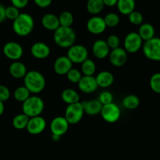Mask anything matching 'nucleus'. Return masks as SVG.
Returning <instances> with one entry per match:
<instances>
[{
	"label": "nucleus",
	"mask_w": 160,
	"mask_h": 160,
	"mask_svg": "<svg viewBox=\"0 0 160 160\" xmlns=\"http://www.w3.org/2000/svg\"><path fill=\"white\" fill-rule=\"evenodd\" d=\"M84 112L83 103L80 102L67 105L64 112V118L69 124H76L82 120Z\"/></svg>",
	"instance_id": "obj_6"
},
{
	"label": "nucleus",
	"mask_w": 160,
	"mask_h": 160,
	"mask_svg": "<svg viewBox=\"0 0 160 160\" xmlns=\"http://www.w3.org/2000/svg\"><path fill=\"white\" fill-rule=\"evenodd\" d=\"M9 72L11 76L17 79L24 78L27 74V67L23 62L19 61H14L9 67Z\"/></svg>",
	"instance_id": "obj_20"
},
{
	"label": "nucleus",
	"mask_w": 160,
	"mask_h": 160,
	"mask_svg": "<svg viewBox=\"0 0 160 160\" xmlns=\"http://www.w3.org/2000/svg\"><path fill=\"white\" fill-rule=\"evenodd\" d=\"M76 34L72 28L60 26L53 34V41L61 48H68L75 45Z\"/></svg>",
	"instance_id": "obj_2"
},
{
	"label": "nucleus",
	"mask_w": 160,
	"mask_h": 160,
	"mask_svg": "<svg viewBox=\"0 0 160 160\" xmlns=\"http://www.w3.org/2000/svg\"><path fill=\"white\" fill-rule=\"evenodd\" d=\"M106 42L108 43V45L109 46L110 49L111 50L119 48V45H120L119 38L117 35H115V34H111L110 36H108Z\"/></svg>",
	"instance_id": "obj_38"
},
{
	"label": "nucleus",
	"mask_w": 160,
	"mask_h": 160,
	"mask_svg": "<svg viewBox=\"0 0 160 160\" xmlns=\"http://www.w3.org/2000/svg\"><path fill=\"white\" fill-rule=\"evenodd\" d=\"M61 98L67 105L78 102L80 100V95L76 91L72 88L64 89L61 93Z\"/></svg>",
	"instance_id": "obj_25"
},
{
	"label": "nucleus",
	"mask_w": 160,
	"mask_h": 160,
	"mask_svg": "<svg viewBox=\"0 0 160 160\" xmlns=\"http://www.w3.org/2000/svg\"><path fill=\"white\" fill-rule=\"evenodd\" d=\"M143 52L146 58L160 62V38L154 37L143 45Z\"/></svg>",
	"instance_id": "obj_5"
},
{
	"label": "nucleus",
	"mask_w": 160,
	"mask_h": 160,
	"mask_svg": "<svg viewBox=\"0 0 160 160\" xmlns=\"http://www.w3.org/2000/svg\"><path fill=\"white\" fill-rule=\"evenodd\" d=\"M122 106L126 109H135L139 106L140 99L136 95H128L124 97L122 102Z\"/></svg>",
	"instance_id": "obj_27"
},
{
	"label": "nucleus",
	"mask_w": 160,
	"mask_h": 160,
	"mask_svg": "<svg viewBox=\"0 0 160 160\" xmlns=\"http://www.w3.org/2000/svg\"><path fill=\"white\" fill-rule=\"evenodd\" d=\"M104 4L102 0H88L86 2V9L90 14L97 16L104 9Z\"/></svg>",
	"instance_id": "obj_26"
},
{
	"label": "nucleus",
	"mask_w": 160,
	"mask_h": 160,
	"mask_svg": "<svg viewBox=\"0 0 160 160\" xmlns=\"http://www.w3.org/2000/svg\"><path fill=\"white\" fill-rule=\"evenodd\" d=\"M44 102L37 95H31L22 104V112L29 118L38 117L43 112Z\"/></svg>",
	"instance_id": "obj_4"
},
{
	"label": "nucleus",
	"mask_w": 160,
	"mask_h": 160,
	"mask_svg": "<svg viewBox=\"0 0 160 160\" xmlns=\"http://www.w3.org/2000/svg\"><path fill=\"white\" fill-rule=\"evenodd\" d=\"M113 98H114V97L111 92H108V91H104L99 95L97 99L101 103L102 106H104V105H108L113 102Z\"/></svg>",
	"instance_id": "obj_36"
},
{
	"label": "nucleus",
	"mask_w": 160,
	"mask_h": 160,
	"mask_svg": "<svg viewBox=\"0 0 160 160\" xmlns=\"http://www.w3.org/2000/svg\"><path fill=\"white\" fill-rule=\"evenodd\" d=\"M52 139H53V141H55V142H57V141H59L60 139H61V137L56 135H53V134H52Z\"/></svg>",
	"instance_id": "obj_45"
},
{
	"label": "nucleus",
	"mask_w": 160,
	"mask_h": 160,
	"mask_svg": "<svg viewBox=\"0 0 160 160\" xmlns=\"http://www.w3.org/2000/svg\"><path fill=\"white\" fill-rule=\"evenodd\" d=\"M96 64L92 59H87L82 63L81 70L82 73L84 76H93L96 72Z\"/></svg>",
	"instance_id": "obj_29"
},
{
	"label": "nucleus",
	"mask_w": 160,
	"mask_h": 160,
	"mask_svg": "<svg viewBox=\"0 0 160 160\" xmlns=\"http://www.w3.org/2000/svg\"><path fill=\"white\" fill-rule=\"evenodd\" d=\"M31 54L38 59H45L50 56V48L44 42H35L31 47Z\"/></svg>",
	"instance_id": "obj_17"
},
{
	"label": "nucleus",
	"mask_w": 160,
	"mask_h": 160,
	"mask_svg": "<svg viewBox=\"0 0 160 160\" xmlns=\"http://www.w3.org/2000/svg\"><path fill=\"white\" fill-rule=\"evenodd\" d=\"M53 0H34L35 4L40 8H46L51 5Z\"/></svg>",
	"instance_id": "obj_41"
},
{
	"label": "nucleus",
	"mask_w": 160,
	"mask_h": 160,
	"mask_svg": "<svg viewBox=\"0 0 160 160\" xmlns=\"http://www.w3.org/2000/svg\"><path fill=\"white\" fill-rule=\"evenodd\" d=\"M100 114L104 121L112 123L119 120V119L120 118L121 112L119 106L115 103L111 102L102 106Z\"/></svg>",
	"instance_id": "obj_8"
},
{
	"label": "nucleus",
	"mask_w": 160,
	"mask_h": 160,
	"mask_svg": "<svg viewBox=\"0 0 160 160\" xmlns=\"http://www.w3.org/2000/svg\"><path fill=\"white\" fill-rule=\"evenodd\" d=\"M72 63L67 56H61L55 60L53 63V70L60 76L66 75L72 68Z\"/></svg>",
	"instance_id": "obj_15"
},
{
	"label": "nucleus",
	"mask_w": 160,
	"mask_h": 160,
	"mask_svg": "<svg viewBox=\"0 0 160 160\" xmlns=\"http://www.w3.org/2000/svg\"><path fill=\"white\" fill-rule=\"evenodd\" d=\"M95 78L98 87L102 88H107L112 85L115 80L112 73L108 70H104V71L100 72L95 77Z\"/></svg>",
	"instance_id": "obj_19"
},
{
	"label": "nucleus",
	"mask_w": 160,
	"mask_h": 160,
	"mask_svg": "<svg viewBox=\"0 0 160 160\" xmlns=\"http://www.w3.org/2000/svg\"><path fill=\"white\" fill-rule=\"evenodd\" d=\"M20 12L19 11V9L13 6V5L6 7V19H9L10 20H15L18 17Z\"/></svg>",
	"instance_id": "obj_37"
},
{
	"label": "nucleus",
	"mask_w": 160,
	"mask_h": 160,
	"mask_svg": "<svg viewBox=\"0 0 160 160\" xmlns=\"http://www.w3.org/2000/svg\"><path fill=\"white\" fill-rule=\"evenodd\" d=\"M42 25L48 31H55L60 27L58 17L53 13H46L42 17Z\"/></svg>",
	"instance_id": "obj_21"
},
{
	"label": "nucleus",
	"mask_w": 160,
	"mask_h": 160,
	"mask_svg": "<svg viewBox=\"0 0 160 160\" xmlns=\"http://www.w3.org/2000/svg\"><path fill=\"white\" fill-rule=\"evenodd\" d=\"M10 1L13 6L20 9L26 7L27 5L28 4L29 0H10Z\"/></svg>",
	"instance_id": "obj_40"
},
{
	"label": "nucleus",
	"mask_w": 160,
	"mask_h": 160,
	"mask_svg": "<svg viewBox=\"0 0 160 160\" xmlns=\"http://www.w3.org/2000/svg\"><path fill=\"white\" fill-rule=\"evenodd\" d=\"M128 18L129 21L133 25H136V26H138V25L141 26L144 21V17H143L142 14L136 10H134L130 15H128Z\"/></svg>",
	"instance_id": "obj_35"
},
{
	"label": "nucleus",
	"mask_w": 160,
	"mask_h": 160,
	"mask_svg": "<svg viewBox=\"0 0 160 160\" xmlns=\"http://www.w3.org/2000/svg\"><path fill=\"white\" fill-rule=\"evenodd\" d=\"M34 19L30 14L23 12L13 22V30L17 35L26 37L32 32L34 29Z\"/></svg>",
	"instance_id": "obj_1"
},
{
	"label": "nucleus",
	"mask_w": 160,
	"mask_h": 160,
	"mask_svg": "<svg viewBox=\"0 0 160 160\" xmlns=\"http://www.w3.org/2000/svg\"><path fill=\"white\" fill-rule=\"evenodd\" d=\"M83 106L84 112L89 116H95L100 113L102 104L98 99H92L87 102H83Z\"/></svg>",
	"instance_id": "obj_22"
},
{
	"label": "nucleus",
	"mask_w": 160,
	"mask_h": 160,
	"mask_svg": "<svg viewBox=\"0 0 160 160\" xmlns=\"http://www.w3.org/2000/svg\"><path fill=\"white\" fill-rule=\"evenodd\" d=\"M59 19L60 26L72 28V25L74 23V16L69 11H64L61 12L58 17Z\"/></svg>",
	"instance_id": "obj_31"
},
{
	"label": "nucleus",
	"mask_w": 160,
	"mask_h": 160,
	"mask_svg": "<svg viewBox=\"0 0 160 160\" xmlns=\"http://www.w3.org/2000/svg\"><path fill=\"white\" fill-rule=\"evenodd\" d=\"M143 46V40L138 33L130 32L124 39V49L129 53H135Z\"/></svg>",
	"instance_id": "obj_9"
},
{
	"label": "nucleus",
	"mask_w": 160,
	"mask_h": 160,
	"mask_svg": "<svg viewBox=\"0 0 160 160\" xmlns=\"http://www.w3.org/2000/svg\"><path fill=\"white\" fill-rule=\"evenodd\" d=\"M24 84L31 93L39 94L45 88V79L40 72L31 70L24 78Z\"/></svg>",
	"instance_id": "obj_3"
},
{
	"label": "nucleus",
	"mask_w": 160,
	"mask_h": 160,
	"mask_svg": "<svg viewBox=\"0 0 160 160\" xmlns=\"http://www.w3.org/2000/svg\"><path fill=\"white\" fill-rule=\"evenodd\" d=\"M67 56L72 63H83L88 59V50L83 45H73L68 48Z\"/></svg>",
	"instance_id": "obj_7"
},
{
	"label": "nucleus",
	"mask_w": 160,
	"mask_h": 160,
	"mask_svg": "<svg viewBox=\"0 0 160 160\" xmlns=\"http://www.w3.org/2000/svg\"><path fill=\"white\" fill-rule=\"evenodd\" d=\"M66 76H67V80H68L71 83L78 84L80 81V80H81L83 75H82V72H80L78 70L72 68L69 70L68 73L66 74Z\"/></svg>",
	"instance_id": "obj_34"
},
{
	"label": "nucleus",
	"mask_w": 160,
	"mask_h": 160,
	"mask_svg": "<svg viewBox=\"0 0 160 160\" xmlns=\"http://www.w3.org/2000/svg\"><path fill=\"white\" fill-rule=\"evenodd\" d=\"M29 117L24 113L17 114L13 119V126L17 130H23L27 128L28 121H29Z\"/></svg>",
	"instance_id": "obj_28"
},
{
	"label": "nucleus",
	"mask_w": 160,
	"mask_h": 160,
	"mask_svg": "<svg viewBox=\"0 0 160 160\" xmlns=\"http://www.w3.org/2000/svg\"><path fill=\"white\" fill-rule=\"evenodd\" d=\"M46 127V121L41 116L31 117L29 119L26 129L29 134L37 135L44 131Z\"/></svg>",
	"instance_id": "obj_13"
},
{
	"label": "nucleus",
	"mask_w": 160,
	"mask_h": 160,
	"mask_svg": "<svg viewBox=\"0 0 160 160\" xmlns=\"http://www.w3.org/2000/svg\"><path fill=\"white\" fill-rule=\"evenodd\" d=\"M105 23H106L107 28H115L118 26L120 21L119 15L115 12H109L107 14L104 18Z\"/></svg>",
	"instance_id": "obj_32"
},
{
	"label": "nucleus",
	"mask_w": 160,
	"mask_h": 160,
	"mask_svg": "<svg viewBox=\"0 0 160 160\" xmlns=\"http://www.w3.org/2000/svg\"><path fill=\"white\" fill-rule=\"evenodd\" d=\"M10 97V91L6 85L0 84V101L6 102Z\"/></svg>",
	"instance_id": "obj_39"
},
{
	"label": "nucleus",
	"mask_w": 160,
	"mask_h": 160,
	"mask_svg": "<svg viewBox=\"0 0 160 160\" xmlns=\"http://www.w3.org/2000/svg\"><path fill=\"white\" fill-rule=\"evenodd\" d=\"M108 56L111 64L115 67H120L125 65L128 58L127 52L120 47L111 50Z\"/></svg>",
	"instance_id": "obj_14"
},
{
	"label": "nucleus",
	"mask_w": 160,
	"mask_h": 160,
	"mask_svg": "<svg viewBox=\"0 0 160 160\" xmlns=\"http://www.w3.org/2000/svg\"><path fill=\"white\" fill-rule=\"evenodd\" d=\"M116 6L121 14L128 16L135 10L136 2L135 0H118Z\"/></svg>",
	"instance_id": "obj_23"
},
{
	"label": "nucleus",
	"mask_w": 160,
	"mask_h": 160,
	"mask_svg": "<svg viewBox=\"0 0 160 160\" xmlns=\"http://www.w3.org/2000/svg\"><path fill=\"white\" fill-rule=\"evenodd\" d=\"M149 84L154 92L160 94V73H155L151 77Z\"/></svg>",
	"instance_id": "obj_33"
},
{
	"label": "nucleus",
	"mask_w": 160,
	"mask_h": 160,
	"mask_svg": "<svg viewBox=\"0 0 160 160\" xmlns=\"http://www.w3.org/2000/svg\"><path fill=\"white\" fill-rule=\"evenodd\" d=\"M6 19V7L3 5L0 4V23H3Z\"/></svg>",
	"instance_id": "obj_42"
},
{
	"label": "nucleus",
	"mask_w": 160,
	"mask_h": 160,
	"mask_svg": "<svg viewBox=\"0 0 160 160\" xmlns=\"http://www.w3.org/2000/svg\"><path fill=\"white\" fill-rule=\"evenodd\" d=\"M104 4V6H108V7H112L117 5L118 0H102Z\"/></svg>",
	"instance_id": "obj_43"
},
{
	"label": "nucleus",
	"mask_w": 160,
	"mask_h": 160,
	"mask_svg": "<svg viewBox=\"0 0 160 160\" xmlns=\"http://www.w3.org/2000/svg\"><path fill=\"white\" fill-rule=\"evenodd\" d=\"M30 96H31V92H29V90L25 86H20V87H18L17 88H16V90L14 91V98L17 102H20L23 103Z\"/></svg>",
	"instance_id": "obj_30"
},
{
	"label": "nucleus",
	"mask_w": 160,
	"mask_h": 160,
	"mask_svg": "<svg viewBox=\"0 0 160 160\" xmlns=\"http://www.w3.org/2000/svg\"><path fill=\"white\" fill-rule=\"evenodd\" d=\"M93 53L94 56L99 59H102L109 56L110 48L106 41L98 39L93 45Z\"/></svg>",
	"instance_id": "obj_18"
},
{
	"label": "nucleus",
	"mask_w": 160,
	"mask_h": 160,
	"mask_svg": "<svg viewBox=\"0 0 160 160\" xmlns=\"http://www.w3.org/2000/svg\"><path fill=\"white\" fill-rule=\"evenodd\" d=\"M4 109H5V106H4V104H3V102L0 101V116L3 113Z\"/></svg>",
	"instance_id": "obj_44"
},
{
	"label": "nucleus",
	"mask_w": 160,
	"mask_h": 160,
	"mask_svg": "<svg viewBox=\"0 0 160 160\" xmlns=\"http://www.w3.org/2000/svg\"><path fill=\"white\" fill-rule=\"evenodd\" d=\"M86 28L89 33L97 35L104 32L107 26L103 17L93 16L88 20L86 23Z\"/></svg>",
	"instance_id": "obj_11"
},
{
	"label": "nucleus",
	"mask_w": 160,
	"mask_h": 160,
	"mask_svg": "<svg viewBox=\"0 0 160 160\" xmlns=\"http://www.w3.org/2000/svg\"><path fill=\"white\" fill-rule=\"evenodd\" d=\"M69 128L68 122L64 117H56L50 123V131L53 135L61 137L66 134Z\"/></svg>",
	"instance_id": "obj_12"
},
{
	"label": "nucleus",
	"mask_w": 160,
	"mask_h": 160,
	"mask_svg": "<svg viewBox=\"0 0 160 160\" xmlns=\"http://www.w3.org/2000/svg\"><path fill=\"white\" fill-rule=\"evenodd\" d=\"M79 90L83 93L90 94L95 92L98 88L97 83L96 81L95 77L93 76H84L82 77L81 80L78 83Z\"/></svg>",
	"instance_id": "obj_16"
},
{
	"label": "nucleus",
	"mask_w": 160,
	"mask_h": 160,
	"mask_svg": "<svg viewBox=\"0 0 160 160\" xmlns=\"http://www.w3.org/2000/svg\"><path fill=\"white\" fill-rule=\"evenodd\" d=\"M5 56L13 61H18L24 54L23 47L15 42H9L3 46Z\"/></svg>",
	"instance_id": "obj_10"
},
{
	"label": "nucleus",
	"mask_w": 160,
	"mask_h": 160,
	"mask_svg": "<svg viewBox=\"0 0 160 160\" xmlns=\"http://www.w3.org/2000/svg\"><path fill=\"white\" fill-rule=\"evenodd\" d=\"M138 34L141 38L143 41L147 42L150 39L153 38L155 37V28L152 24L148 23H142L140 26L139 31H138Z\"/></svg>",
	"instance_id": "obj_24"
}]
</instances>
